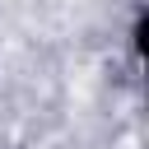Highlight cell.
Wrapping results in <instances>:
<instances>
[{"label": "cell", "mask_w": 149, "mask_h": 149, "mask_svg": "<svg viewBox=\"0 0 149 149\" xmlns=\"http://www.w3.org/2000/svg\"><path fill=\"white\" fill-rule=\"evenodd\" d=\"M144 33H149V14L140 9V14H135V28H130V47H135V56H144Z\"/></svg>", "instance_id": "1"}]
</instances>
